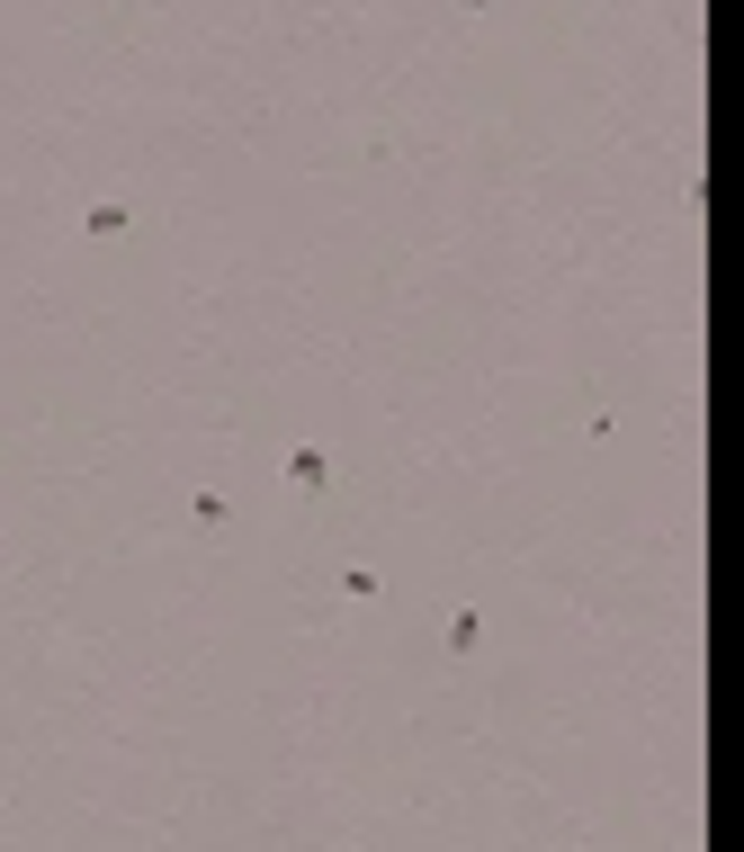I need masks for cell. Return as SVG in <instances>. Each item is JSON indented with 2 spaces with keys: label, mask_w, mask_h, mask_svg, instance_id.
I'll use <instances>...</instances> for the list:
<instances>
[{
  "label": "cell",
  "mask_w": 744,
  "mask_h": 852,
  "mask_svg": "<svg viewBox=\"0 0 744 852\" xmlns=\"http://www.w3.org/2000/svg\"><path fill=\"white\" fill-rule=\"evenodd\" d=\"M288 485H296V494H332V457H323L314 440H305V449H288Z\"/></svg>",
  "instance_id": "6da1fadb"
},
{
  "label": "cell",
  "mask_w": 744,
  "mask_h": 852,
  "mask_svg": "<svg viewBox=\"0 0 744 852\" xmlns=\"http://www.w3.org/2000/svg\"><path fill=\"white\" fill-rule=\"evenodd\" d=\"M126 225H134V216H126V207H90V216H82V234H90V242H117V234H126Z\"/></svg>",
  "instance_id": "7a4b0ae2"
},
{
  "label": "cell",
  "mask_w": 744,
  "mask_h": 852,
  "mask_svg": "<svg viewBox=\"0 0 744 852\" xmlns=\"http://www.w3.org/2000/svg\"><path fill=\"white\" fill-rule=\"evenodd\" d=\"M476 637H485V619H476V611H457V619H449V655H476Z\"/></svg>",
  "instance_id": "3957f363"
}]
</instances>
